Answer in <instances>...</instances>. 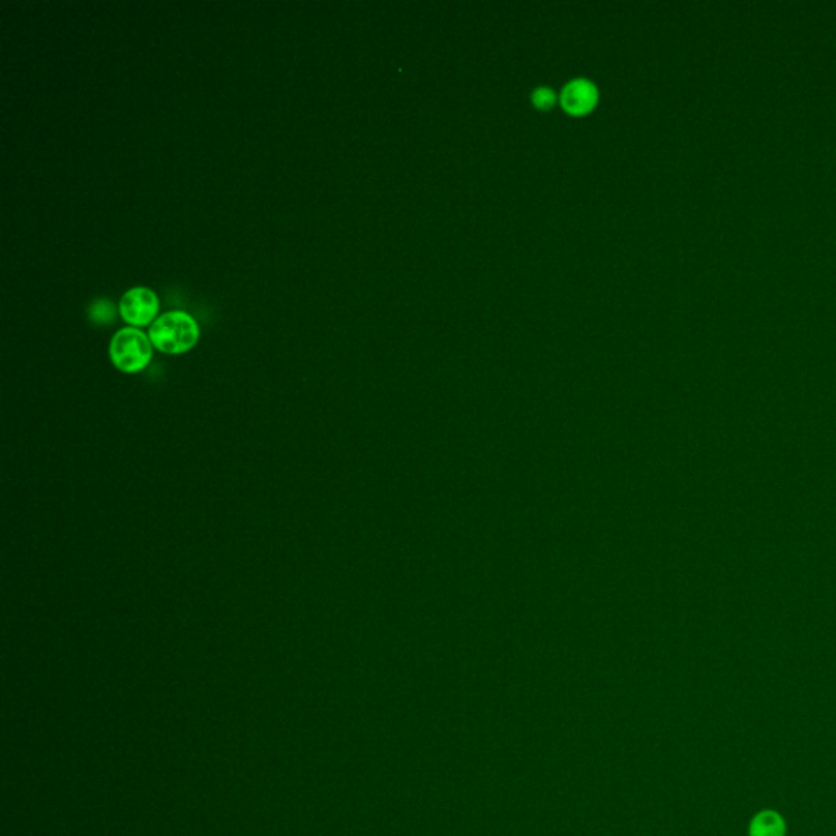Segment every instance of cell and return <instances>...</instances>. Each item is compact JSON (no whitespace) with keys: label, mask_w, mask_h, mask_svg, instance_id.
Listing matches in <instances>:
<instances>
[{"label":"cell","mask_w":836,"mask_h":836,"mask_svg":"<svg viewBox=\"0 0 836 836\" xmlns=\"http://www.w3.org/2000/svg\"><path fill=\"white\" fill-rule=\"evenodd\" d=\"M111 361L123 373H139L152 358V342L148 335L134 327L121 329L110 344Z\"/></svg>","instance_id":"2"},{"label":"cell","mask_w":836,"mask_h":836,"mask_svg":"<svg viewBox=\"0 0 836 836\" xmlns=\"http://www.w3.org/2000/svg\"><path fill=\"white\" fill-rule=\"evenodd\" d=\"M750 836H784V818L775 810H763L750 822Z\"/></svg>","instance_id":"5"},{"label":"cell","mask_w":836,"mask_h":836,"mask_svg":"<svg viewBox=\"0 0 836 836\" xmlns=\"http://www.w3.org/2000/svg\"><path fill=\"white\" fill-rule=\"evenodd\" d=\"M598 99L597 89L587 80H575L562 92V105L572 115L588 113Z\"/></svg>","instance_id":"4"},{"label":"cell","mask_w":836,"mask_h":836,"mask_svg":"<svg viewBox=\"0 0 836 836\" xmlns=\"http://www.w3.org/2000/svg\"><path fill=\"white\" fill-rule=\"evenodd\" d=\"M117 315L115 305L109 299H97L89 307V317L95 324H109Z\"/></svg>","instance_id":"6"},{"label":"cell","mask_w":836,"mask_h":836,"mask_svg":"<svg viewBox=\"0 0 836 836\" xmlns=\"http://www.w3.org/2000/svg\"><path fill=\"white\" fill-rule=\"evenodd\" d=\"M149 338L162 353H185L198 344L199 327L197 321L187 312L172 311L160 315L152 322Z\"/></svg>","instance_id":"1"},{"label":"cell","mask_w":836,"mask_h":836,"mask_svg":"<svg viewBox=\"0 0 836 836\" xmlns=\"http://www.w3.org/2000/svg\"><path fill=\"white\" fill-rule=\"evenodd\" d=\"M158 297L149 288H133L119 301V314L134 327L148 325L158 315Z\"/></svg>","instance_id":"3"},{"label":"cell","mask_w":836,"mask_h":836,"mask_svg":"<svg viewBox=\"0 0 836 836\" xmlns=\"http://www.w3.org/2000/svg\"><path fill=\"white\" fill-rule=\"evenodd\" d=\"M554 100H556V97H554L552 90L549 89L536 90V93H534V97H532L534 105L540 107V109H551Z\"/></svg>","instance_id":"7"}]
</instances>
